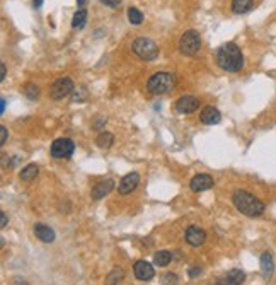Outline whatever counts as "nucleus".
<instances>
[{"instance_id":"1","label":"nucleus","mask_w":276,"mask_h":285,"mask_svg":"<svg viewBox=\"0 0 276 285\" xmlns=\"http://www.w3.org/2000/svg\"><path fill=\"white\" fill-rule=\"evenodd\" d=\"M216 63L225 72H239L244 67V55L235 43H227L216 52Z\"/></svg>"},{"instance_id":"2","label":"nucleus","mask_w":276,"mask_h":285,"mask_svg":"<svg viewBox=\"0 0 276 285\" xmlns=\"http://www.w3.org/2000/svg\"><path fill=\"white\" fill-rule=\"evenodd\" d=\"M232 202L240 214H244L247 217H259V215H262V212H264V203H262L259 198L254 197L252 193H249V191L237 190L232 197Z\"/></svg>"},{"instance_id":"3","label":"nucleus","mask_w":276,"mask_h":285,"mask_svg":"<svg viewBox=\"0 0 276 285\" xmlns=\"http://www.w3.org/2000/svg\"><path fill=\"white\" fill-rule=\"evenodd\" d=\"M174 86H176V75L169 74V72H157V74L152 75L147 82V91L150 94L155 96H162L171 92Z\"/></svg>"},{"instance_id":"4","label":"nucleus","mask_w":276,"mask_h":285,"mask_svg":"<svg viewBox=\"0 0 276 285\" xmlns=\"http://www.w3.org/2000/svg\"><path fill=\"white\" fill-rule=\"evenodd\" d=\"M131 50H133V53L137 57H140L145 62L155 60L159 57V46H157L155 41L148 40V38H138V40H135L133 45H131Z\"/></svg>"},{"instance_id":"5","label":"nucleus","mask_w":276,"mask_h":285,"mask_svg":"<svg viewBox=\"0 0 276 285\" xmlns=\"http://www.w3.org/2000/svg\"><path fill=\"white\" fill-rule=\"evenodd\" d=\"M179 50L186 57H193V55H196L199 50H201V38H199V35L194 29H189V31H186L184 35L181 36Z\"/></svg>"},{"instance_id":"6","label":"nucleus","mask_w":276,"mask_h":285,"mask_svg":"<svg viewBox=\"0 0 276 285\" xmlns=\"http://www.w3.org/2000/svg\"><path fill=\"white\" fill-rule=\"evenodd\" d=\"M74 151H75V144L70 138H57L52 144L50 154H52L53 159L62 161V159H70Z\"/></svg>"},{"instance_id":"7","label":"nucleus","mask_w":276,"mask_h":285,"mask_svg":"<svg viewBox=\"0 0 276 285\" xmlns=\"http://www.w3.org/2000/svg\"><path fill=\"white\" fill-rule=\"evenodd\" d=\"M74 91H75V86H74V82H72L69 77H62V79L55 80L52 89H50V92H52V97H53L55 101L65 99V97H69Z\"/></svg>"},{"instance_id":"8","label":"nucleus","mask_w":276,"mask_h":285,"mask_svg":"<svg viewBox=\"0 0 276 285\" xmlns=\"http://www.w3.org/2000/svg\"><path fill=\"white\" fill-rule=\"evenodd\" d=\"M133 273L140 280V282H150V280L154 278V275H155V270H154V266H152L150 263L145 261V259H138V261H135Z\"/></svg>"},{"instance_id":"9","label":"nucleus","mask_w":276,"mask_h":285,"mask_svg":"<svg viewBox=\"0 0 276 285\" xmlns=\"http://www.w3.org/2000/svg\"><path fill=\"white\" fill-rule=\"evenodd\" d=\"M184 239L189 246L198 248V246H201L203 242L206 241V232L203 231L201 227H198V225H189V227L186 229Z\"/></svg>"},{"instance_id":"10","label":"nucleus","mask_w":276,"mask_h":285,"mask_svg":"<svg viewBox=\"0 0 276 285\" xmlns=\"http://www.w3.org/2000/svg\"><path fill=\"white\" fill-rule=\"evenodd\" d=\"M199 106V99L194 96H182L176 101V111L181 114H189L194 113Z\"/></svg>"},{"instance_id":"11","label":"nucleus","mask_w":276,"mask_h":285,"mask_svg":"<svg viewBox=\"0 0 276 285\" xmlns=\"http://www.w3.org/2000/svg\"><path fill=\"white\" fill-rule=\"evenodd\" d=\"M213 178L210 174H196V176L191 180L189 188L194 191V193H201V191H206L210 188H213Z\"/></svg>"},{"instance_id":"12","label":"nucleus","mask_w":276,"mask_h":285,"mask_svg":"<svg viewBox=\"0 0 276 285\" xmlns=\"http://www.w3.org/2000/svg\"><path fill=\"white\" fill-rule=\"evenodd\" d=\"M138 185H140L138 173H130V174H126L125 178H121L120 185H118V191H120L121 195H128L131 191L137 190Z\"/></svg>"},{"instance_id":"13","label":"nucleus","mask_w":276,"mask_h":285,"mask_svg":"<svg viewBox=\"0 0 276 285\" xmlns=\"http://www.w3.org/2000/svg\"><path fill=\"white\" fill-rule=\"evenodd\" d=\"M199 120H201V123H205V125H216V123H220V120H222V114L213 106H206V108H203L201 114H199Z\"/></svg>"},{"instance_id":"14","label":"nucleus","mask_w":276,"mask_h":285,"mask_svg":"<svg viewBox=\"0 0 276 285\" xmlns=\"http://www.w3.org/2000/svg\"><path fill=\"white\" fill-rule=\"evenodd\" d=\"M114 190V181L113 180H106V181H101L92 188V198L94 200H101L104 198L106 195H109L111 191Z\"/></svg>"},{"instance_id":"15","label":"nucleus","mask_w":276,"mask_h":285,"mask_svg":"<svg viewBox=\"0 0 276 285\" xmlns=\"http://www.w3.org/2000/svg\"><path fill=\"white\" fill-rule=\"evenodd\" d=\"M245 273L242 270H230L223 278L218 280V285H240L244 283Z\"/></svg>"},{"instance_id":"16","label":"nucleus","mask_w":276,"mask_h":285,"mask_svg":"<svg viewBox=\"0 0 276 285\" xmlns=\"http://www.w3.org/2000/svg\"><path fill=\"white\" fill-rule=\"evenodd\" d=\"M33 232H35V236L38 237V239L43 241V242H53L55 241V231L45 224H36L35 229H33Z\"/></svg>"},{"instance_id":"17","label":"nucleus","mask_w":276,"mask_h":285,"mask_svg":"<svg viewBox=\"0 0 276 285\" xmlns=\"http://www.w3.org/2000/svg\"><path fill=\"white\" fill-rule=\"evenodd\" d=\"M261 271L264 276H271L274 271V261H273V256L269 253H262L261 254Z\"/></svg>"},{"instance_id":"18","label":"nucleus","mask_w":276,"mask_h":285,"mask_svg":"<svg viewBox=\"0 0 276 285\" xmlns=\"http://www.w3.org/2000/svg\"><path fill=\"white\" fill-rule=\"evenodd\" d=\"M252 9V0H232L233 14H245Z\"/></svg>"},{"instance_id":"19","label":"nucleus","mask_w":276,"mask_h":285,"mask_svg":"<svg viewBox=\"0 0 276 285\" xmlns=\"http://www.w3.org/2000/svg\"><path fill=\"white\" fill-rule=\"evenodd\" d=\"M38 173H40V169H38L36 164H28L26 168L19 173V178L23 181H33L38 176Z\"/></svg>"},{"instance_id":"20","label":"nucleus","mask_w":276,"mask_h":285,"mask_svg":"<svg viewBox=\"0 0 276 285\" xmlns=\"http://www.w3.org/2000/svg\"><path fill=\"white\" fill-rule=\"evenodd\" d=\"M172 259V254L169 251H157L154 254V265L155 266H167Z\"/></svg>"},{"instance_id":"21","label":"nucleus","mask_w":276,"mask_h":285,"mask_svg":"<svg viewBox=\"0 0 276 285\" xmlns=\"http://www.w3.org/2000/svg\"><path fill=\"white\" fill-rule=\"evenodd\" d=\"M96 144L101 149H109L114 144L113 133H109V131H103V133H99V135H97V138H96Z\"/></svg>"},{"instance_id":"22","label":"nucleus","mask_w":276,"mask_h":285,"mask_svg":"<svg viewBox=\"0 0 276 285\" xmlns=\"http://www.w3.org/2000/svg\"><path fill=\"white\" fill-rule=\"evenodd\" d=\"M86 21H87V11L86 9H80L75 12L74 19H72V28L74 29H82L86 26Z\"/></svg>"},{"instance_id":"23","label":"nucleus","mask_w":276,"mask_h":285,"mask_svg":"<svg viewBox=\"0 0 276 285\" xmlns=\"http://www.w3.org/2000/svg\"><path fill=\"white\" fill-rule=\"evenodd\" d=\"M23 91H24V94H26L28 99H31V101H35L40 97V87H38L36 84H26Z\"/></svg>"},{"instance_id":"24","label":"nucleus","mask_w":276,"mask_h":285,"mask_svg":"<svg viewBox=\"0 0 276 285\" xmlns=\"http://www.w3.org/2000/svg\"><path fill=\"white\" fill-rule=\"evenodd\" d=\"M128 21L131 24H135V26H138V24H142V21H143V14L137 9V7H130L128 9Z\"/></svg>"},{"instance_id":"25","label":"nucleus","mask_w":276,"mask_h":285,"mask_svg":"<svg viewBox=\"0 0 276 285\" xmlns=\"http://www.w3.org/2000/svg\"><path fill=\"white\" fill-rule=\"evenodd\" d=\"M125 278V271L121 268H114L111 273L108 275V283H120Z\"/></svg>"},{"instance_id":"26","label":"nucleus","mask_w":276,"mask_h":285,"mask_svg":"<svg viewBox=\"0 0 276 285\" xmlns=\"http://www.w3.org/2000/svg\"><path fill=\"white\" fill-rule=\"evenodd\" d=\"M179 282V278H177V275L174 273H167L164 276V283H177Z\"/></svg>"},{"instance_id":"27","label":"nucleus","mask_w":276,"mask_h":285,"mask_svg":"<svg viewBox=\"0 0 276 285\" xmlns=\"http://www.w3.org/2000/svg\"><path fill=\"white\" fill-rule=\"evenodd\" d=\"M7 142V128L6 126H0V146Z\"/></svg>"},{"instance_id":"28","label":"nucleus","mask_w":276,"mask_h":285,"mask_svg":"<svg viewBox=\"0 0 276 285\" xmlns=\"http://www.w3.org/2000/svg\"><path fill=\"white\" fill-rule=\"evenodd\" d=\"M101 2H103L104 6H108V7H118L121 4V0H101Z\"/></svg>"},{"instance_id":"29","label":"nucleus","mask_w":276,"mask_h":285,"mask_svg":"<svg viewBox=\"0 0 276 285\" xmlns=\"http://www.w3.org/2000/svg\"><path fill=\"white\" fill-rule=\"evenodd\" d=\"M199 273H201V268H199V266H196V268H191V270H189V276H191V278H194V276L199 275Z\"/></svg>"},{"instance_id":"30","label":"nucleus","mask_w":276,"mask_h":285,"mask_svg":"<svg viewBox=\"0 0 276 285\" xmlns=\"http://www.w3.org/2000/svg\"><path fill=\"white\" fill-rule=\"evenodd\" d=\"M7 225V217L4 212H0V227H6Z\"/></svg>"},{"instance_id":"31","label":"nucleus","mask_w":276,"mask_h":285,"mask_svg":"<svg viewBox=\"0 0 276 285\" xmlns=\"http://www.w3.org/2000/svg\"><path fill=\"white\" fill-rule=\"evenodd\" d=\"M0 69H2V75H0V80H4V79H6V75H7L6 65H4V63H2V65H0Z\"/></svg>"},{"instance_id":"32","label":"nucleus","mask_w":276,"mask_h":285,"mask_svg":"<svg viewBox=\"0 0 276 285\" xmlns=\"http://www.w3.org/2000/svg\"><path fill=\"white\" fill-rule=\"evenodd\" d=\"M4 111H6V99L2 97V99H0V113H4Z\"/></svg>"},{"instance_id":"33","label":"nucleus","mask_w":276,"mask_h":285,"mask_svg":"<svg viewBox=\"0 0 276 285\" xmlns=\"http://www.w3.org/2000/svg\"><path fill=\"white\" fill-rule=\"evenodd\" d=\"M41 6H43V0H35V7H36V9H40Z\"/></svg>"},{"instance_id":"34","label":"nucleus","mask_w":276,"mask_h":285,"mask_svg":"<svg viewBox=\"0 0 276 285\" xmlns=\"http://www.w3.org/2000/svg\"><path fill=\"white\" fill-rule=\"evenodd\" d=\"M84 4H86V0H77V6H80V7H82Z\"/></svg>"}]
</instances>
